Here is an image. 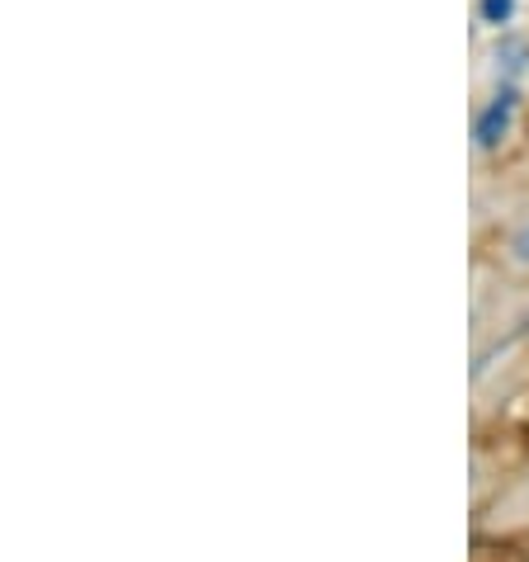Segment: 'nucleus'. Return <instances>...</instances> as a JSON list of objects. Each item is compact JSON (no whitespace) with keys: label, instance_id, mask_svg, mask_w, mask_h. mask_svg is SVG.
<instances>
[{"label":"nucleus","instance_id":"obj_1","mask_svg":"<svg viewBox=\"0 0 529 562\" xmlns=\"http://www.w3.org/2000/svg\"><path fill=\"white\" fill-rule=\"evenodd\" d=\"M516 104H520V90H516V86H502V90L492 95V104L477 114L473 137H477V147H482V151L502 147L506 137H510V119H516Z\"/></svg>","mask_w":529,"mask_h":562},{"label":"nucleus","instance_id":"obj_2","mask_svg":"<svg viewBox=\"0 0 529 562\" xmlns=\"http://www.w3.org/2000/svg\"><path fill=\"white\" fill-rule=\"evenodd\" d=\"M529 61V43L525 38H502L496 43V67H502L506 76H520Z\"/></svg>","mask_w":529,"mask_h":562},{"label":"nucleus","instance_id":"obj_3","mask_svg":"<svg viewBox=\"0 0 529 562\" xmlns=\"http://www.w3.org/2000/svg\"><path fill=\"white\" fill-rule=\"evenodd\" d=\"M482 20H487V24H496V29H502V24H510V14H516V0H482Z\"/></svg>","mask_w":529,"mask_h":562},{"label":"nucleus","instance_id":"obj_4","mask_svg":"<svg viewBox=\"0 0 529 562\" xmlns=\"http://www.w3.org/2000/svg\"><path fill=\"white\" fill-rule=\"evenodd\" d=\"M510 260H516L520 270H529V223L516 227V237H510Z\"/></svg>","mask_w":529,"mask_h":562}]
</instances>
